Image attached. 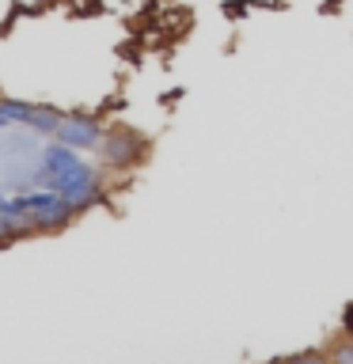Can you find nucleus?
Returning a JSON list of instances; mask_svg holds the SVG:
<instances>
[{
  "instance_id": "obj_1",
  "label": "nucleus",
  "mask_w": 353,
  "mask_h": 364,
  "mask_svg": "<svg viewBox=\"0 0 353 364\" xmlns=\"http://www.w3.org/2000/svg\"><path fill=\"white\" fill-rule=\"evenodd\" d=\"M16 198H19V209L31 216V224H34L38 235H53V232H61V228H68L76 220L73 205H68L61 193H53V190L34 186V190H19Z\"/></svg>"
},
{
  "instance_id": "obj_2",
  "label": "nucleus",
  "mask_w": 353,
  "mask_h": 364,
  "mask_svg": "<svg viewBox=\"0 0 353 364\" xmlns=\"http://www.w3.org/2000/svg\"><path fill=\"white\" fill-rule=\"evenodd\" d=\"M110 125L95 118V114H84V110H73V114H65L61 125H57V133H53V141H61L68 148H76V152H99V144H102V136H107Z\"/></svg>"
},
{
  "instance_id": "obj_3",
  "label": "nucleus",
  "mask_w": 353,
  "mask_h": 364,
  "mask_svg": "<svg viewBox=\"0 0 353 364\" xmlns=\"http://www.w3.org/2000/svg\"><path fill=\"white\" fill-rule=\"evenodd\" d=\"M99 159L107 167H137L144 159V141H137L130 129H107L99 144Z\"/></svg>"
},
{
  "instance_id": "obj_4",
  "label": "nucleus",
  "mask_w": 353,
  "mask_h": 364,
  "mask_svg": "<svg viewBox=\"0 0 353 364\" xmlns=\"http://www.w3.org/2000/svg\"><path fill=\"white\" fill-rule=\"evenodd\" d=\"M61 118H65V110L50 107V102H34V107H31V118H27V129L53 136V133H57V125H61Z\"/></svg>"
},
{
  "instance_id": "obj_5",
  "label": "nucleus",
  "mask_w": 353,
  "mask_h": 364,
  "mask_svg": "<svg viewBox=\"0 0 353 364\" xmlns=\"http://www.w3.org/2000/svg\"><path fill=\"white\" fill-rule=\"evenodd\" d=\"M31 107H34V102H23V99H8V95H0V114L8 118V125H27Z\"/></svg>"
},
{
  "instance_id": "obj_6",
  "label": "nucleus",
  "mask_w": 353,
  "mask_h": 364,
  "mask_svg": "<svg viewBox=\"0 0 353 364\" xmlns=\"http://www.w3.org/2000/svg\"><path fill=\"white\" fill-rule=\"evenodd\" d=\"M327 357H330V364H353V341L346 334H338L334 341H330Z\"/></svg>"
},
{
  "instance_id": "obj_7",
  "label": "nucleus",
  "mask_w": 353,
  "mask_h": 364,
  "mask_svg": "<svg viewBox=\"0 0 353 364\" xmlns=\"http://www.w3.org/2000/svg\"><path fill=\"white\" fill-rule=\"evenodd\" d=\"M281 364H330V357H327V349H304V353L285 357Z\"/></svg>"
},
{
  "instance_id": "obj_8",
  "label": "nucleus",
  "mask_w": 353,
  "mask_h": 364,
  "mask_svg": "<svg viewBox=\"0 0 353 364\" xmlns=\"http://www.w3.org/2000/svg\"><path fill=\"white\" fill-rule=\"evenodd\" d=\"M342 334H346V338L353 341V304L346 307V311H342Z\"/></svg>"
},
{
  "instance_id": "obj_9",
  "label": "nucleus",
  "mask_w": 353,
  "mask_h": 364,
  "mask_svg": "<svg viewBox=\"0 0 353 364\" xmlns=\"http://www.w3.org/2000/svg\"><path fill=\"white\" fill-rule=\"evenodd\" d=\"M11 243V235H8V228H4V220H0V247H8Z\"/></svg>"
},
{
  "instance_id": "obj_10",
  "label": "nucleus",
  "mask_w": 353,
  "mask_h": 364,
  "mask_svg": "<svg viewBox=\"0 0 353 364\" xmlns=\"http://www.w3.org/2000/svg\"><path fill=\"white\" fill-rule=\"evenodd\" d=\"M278 364H281V360H278Z\"/></svg>"
}]
</instances>
